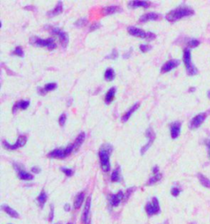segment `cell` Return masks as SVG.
<instances>
[{"mask_svg":"<svg viewBox=\"0 0 210 224\" xmlns=\"http://www.w3.org/2000/svg\"><path fill=\"white\" fill-rule=\"evenodd\" d=\"M151 5V3L148 1H130L128 3V7L130 8H148Z\"/></svg>","mask_w":210,"mask_h":224,"instance_id":"obj_15","label":"cell"},{"mask_svg":"<svg viewBox=\"0 0 210 224\" xmlns=\"http://www.w3.org/2000/svg\"><path fill=\"white\" fill-rule=\"evenodd\" d=\"M123 199H125V195L122 191H118V193L113 194L111 196L110 198V204L113 207H117L120 205L121 201Z\"/></svg>","mask_w":210,"mask_h":224,"instance_id":"obj_13","label":"cell"},{"mask_svg":"<svg viewBox=\"0 0 210 224\" xmlns=\"http://www.w3.org/2000/svg\"><path fill=\"white\" fill-rule=\"evenodd\" d=\"M26 142H27V138H26V136L22 135H19V136H18L17 141H16V143H15L14 145L9 144L7 140H3L2 145H3V148L7 149L15 150V149H17L23 147V146L26 144Z\"/></svg>","mask_w":210,"mask_h":224,"instance_id":"obj_8","label":"cell"},{"mask_svg":"<svg viewBox=\"0 0 210 224\" xmlns=\"http://www.w3.org/2000/svg\"><path fill=\"white\" fill-rule=\"evenodd\" d=\"M51 32L56 35V36L58 37L59 40H60V43L63 48H66L68 45V42H69V36L67 33L64 32L63 31H62L61 29L57 28V27H53L51 29Z\"/></svg>","mask_w":210,"mask_h":224,"instance_id":"obj_11","label":"cell"},{"mask_svg":"<svg viewBox=\"0 0 210 224\" xmlns=\"http://www.w3.org/2000/svg\"><path fill=\"white\" fill-rule=\"evenodd\" d=\"M139 107H140V104H135L133 106H132V108H131L127 112H125L123 114V116L122 117V122H127V121L129 120V118H131V116H132V115L139 109Z\"/></svg>","mask_w":210,"mask_h":224,"instance_id":"obj_21","label":"cell"},{"mask_svg":"<svg viewBox=\"0 0 210 224\" xmlns=\"http://www.w3.org/2000/svg\"><path fill=\"white\" fill-rule=\"evenodd\" d=\"M116 91H117L116 87H112L107 92L106 95H105V100H104L107 104H109L110 103H112V101H113L115 95H116Z\"/></svg>","mask_w":210,"mask_h":224,"instance_id":"obj_26","label":"cell"},{"mask_svg":"<svg viewBox=\"0 0 210 224\" xmlns=\"http://www.w3.org/2000/svg\"><path fill=\"white\" fill-rule=\"evenodd\" d=\"M66 120H67V115L66 113H62L58 118V123L61 126H63L66 123Z\"/></svg>","mask_w":210,"mask_h":224,"instance_id":"obj_35","label":"cell"},{"mask_svg":"<svg viewBox=\"0 0 210 224\" xmlns=\"http://www.w3.org/2000/svg\"><path fill=\"white\" fill-rule=\"evenodd\" d=\"M30 106L29 100H20L14 104L12 108V112H16L17 110H25Z\"/></svg>","mask_w":210,"mask_h":224,"instance_id":"obj_20","label":"cell"},{"mask_svg":"<svg viewBox=\"0 0 210 224\" xmlns=\"http://www.w3.org/2000/svg\"><path fill=\"white\" fill-rule=\"evenodd\" d=\"M16 169H17V175H18L19 179L23 180V181H31V180H33V175L30 173V172L24 171L23 169H21V168H16Z\"/></svg>","mask_w":210,"mask_h":224,"instance_id":"obj_22","label":"cell"},{"mask_svg":"<svg viewBox=\"0 0 210 224\" xmlns=\"http://www.w3.org/2000/svg\"><path fill=\"white\" fill-rule=\"evenodd\" d=\"M199 45V41L198 40V39H192L189 41V43H188V48H196V47H198Z\"/></svg>","mask_w":210,"mask_h":224,"instance_id":"obj_34","label":"cell"},{"mask_svg":"<svg viewBox=\"0 0 210 224\" xmlns=\"http://www.w3.org/2000/svg\"><path fill=\"white\" fill-rule=\"evenodd\" d=\"M180 64L179 60L177 59H171V60H168V62H165L164 64L162 65V68H161V72L162 73H167L171 72L172 70L175 69L176 67H177Z\"/></svg>","mask_w":210,"mask_h":224,"instance_id":"obj_12","label":"cell"},{"mask_svg":"<svg viewBox=\"0 0 210 224\" xmlns=\"http://www.w3.org/2000/svg\"><path fill=\"white\" fill-rule=\"evenodd\" d=\"M118 53L117 52V50H116V49H113V50L112 51V53H110V54H108V56H106V59H116L117 58H118Z\"/></svg>","mask_w":210,"mask_h":224,"instance_id":"obj_38","label":"cell"},{"mask_svg":"<svg viewBox=\"0 0 210 224\" xmlns=\"http://www.w3.org/2000/svg\"><path fill=\"white\" fill-rule=\"evenodd\" d=\"M181 129H182V125L179 122H175L171 124L170 126V132H171L172 138L175 140L178 138L181 133Z\"/></svg>","mask_w":210,"mask_h":224,"instance_id":"obj_14","label":"cell"},{"mask_svg":"<svg viewBox=\"0 0 210 224\" xmlns=\"http://www.w3.org/2000/svg\"><path fill=\"white\" fill-rule=\"evenodd\" d=\"M87 23V20L85 18H81V19L78 20L76 22V25L79 26V27H81V26H84L85 25H86Z\"/></svg>","mask_w":210,"mask_h":224,"instance_id":"obj_39","label":"cell"},{"mask_svg":"<svg viewBox=\"0 0 210 224\" xmlns=\"http://www.w3.org/2000/svg\"><path fill=\"white\" fill-rule=\"evenodd\" d=\"M47 199H48V196L44 191H41L40 194L38 196V197H37V202H38V204L41 208L44 207V205L47 201Z\"/></svg>","mask_w":210,"mask_h":224,"instance_id":"obj_29","label":"cell"},{"mask_svg":"<svg viewBox=\"0 0 210 224\" xmlns=\"http://www.w3.org/2000/svg\"><path fill=\"white\" fill-rule=\"evenodd\" d=\"M112 151V147L110 145H105L98 152V156L100 160V165L102 170L104 172H108L111 170L110 164V155Z\"/></svg>","mask_w":210,"mask_h":224,"instance_id":"obj_2","label":"cell"},{"mask_svg":"<svg viewBox=\"0 0 210 224\" xmlns=\"http://www.w3.org/2000/svg\"><path fill=\"white\" fill-rule=\"evenodd\" d=\"M140 49L142 53H147V52H148L151 49V46H149L148 45H140Z\"/></svg>","mask_w":210,"mask_h":224,"instance_id":"obj_37","label":"cell"},{"mask_svg":"<svg viewBox=\"0 0 210 224\" xmlns=\"http://www.w3.org/2000/svg\"><path fill=\"white\" fill-rule=\"evenodd\" d=\"M64 210L66 212H69L71 210V205L69 204H66L64 205Z\"/></svg>","mask_w":210,"mask_h":224,"instance_id":"obj_44","label":"cell"},{"mask_svg":"<svg viewBox=\"0 0 210 224\" xmlns=\"http://www.w3.org/2000/svg\"><path fill=\"white\" fill-rule=\"evenodd\" d=\"M85 193L84 192H80V193L76 196L75 198V200H74V203H73V205H74V208L75 209H79L81 208V206L83 204V202L85 200Z\"/></svg>","mask_w":210,"mask_h":224,"instance_id":"obj_27","label":"cell"},{"mask_svg":"<svg viewBox=\"0 0 210 224\" xmlns=\"http://www.w3.org/2000/svg\"><path fill=\"white\" fill-rule=\"evenodd\" d=\"M31 43L33 45L39 46V47H44L47 48L49 50H53L57 48V45L55 40L53 38H48V39H40L38 37H33L31 39Z\"/></svg>","mask_w":210,"mask_h":224,"instance_id":"obj_6","label":"cell"},{"mask_svg":"<svg viewBox=\"0 0 210 224\" xmlns=\"http://www.w3.org/2000/svg\"><path fill=\"white\" fill-rule=\"evenodd\" d=\"M171 193H172V196H175V197H177V196H178L180 195V193H181V191H180L179 188L173 187L172 189Z\"/></svg>","mask_w":210,"mask_h":224,"instance_id":"obj_40","label":"cell"},{"mask_svg":"<svg viewBox=\"0 0 210 224\" xmlns=\"http://www.w3.org/2000/svg\"><path fill=\"white\" fill-rule=\"evenodd\" d=\"M67 224H72V222H68V223H67Z\"/></svg>","mask_w":210,"mask_h":224,"instance_id":"obj_49","label":"cell"},{"mask_svg":"<svg viewBox=\"0 0 210 224\" xmlns=\"http://www.w3.org/2000/svg\"><path fill=\"white\" fill-rule=\"evenodd\" d=\"M120 10V8L118 6H108L106 8H104L102 9V14L104 16H108V15H112L118 12Z\"/></svg>","mask_w":210,"mask_h":224,"instance_id":"obj_25","label":"cell"},{"mask_svg":"<svg viewBox=\"0 0 210 224\" xmlns=\"http://www.w3.org/2000/svg\"><path fill=\"white\" fill-rule=\"evenodd\" d=\"M2 209L3 211H4L8 215H9L11 218H13V219H18L20 217L19 213H17V211L14 209H12L11 208L10 206L7 205H2Z\"/></svg>","mask_w":210,"mask_h":224,"instance_id":"obj_23","label":"cell"},{"mask_svg":"<svg viewBox=\"0 0 210 224\" xmlns=\"http://www.w3.org/2000/svg\"><path fill=\"white\" fill-rule=\"evenodd\" d=\"M57 224H61V223H57Z\"/></svg>","mask_w":210,"mask_h":224,"instance_id":"obj_50","label":"cell"},{"mask_svg":"<svg viewBox=\"0 0 210 224\" xmlns=\"http://www.w3.org/2000/svg\"><path fill=\"white\" fill-rule=\"evenodd\" d=\"M159 14H158L156 12H148V13L142 15L140 17L139 21H140V23H145L149 22V21H157V20L159 19Z\"/></svg>","mask_w":210,"mask_h":224,"instance_id":"obj_17","label":"cell"},{"mask_svg":"<svg viewBox=\"0 0 210 224\" xmlns=\"http://www.w3.org/2000/svg\"><path fill=\"white\" fill-rule=\"evenodd\" d=\"M54 218V209L52 205H50V212H49V222H52Z\"/></svg>","mask_w":210,"mask_h":224,"instance_id":"obj_41","label":"cell"},{"mask_svg":"<svg viewBox=\"0 0 210 224\" xmlns=\"http://www.w3.org/2000/svg\"><path fill=\"white\" fill-rule=\"evenodd\" d=\"M128 33L132 36L138 37L141 39H145L148 40H153L156 38V35L153 32H147L140 28H137L135 26H129L127 28Z\"/></svg>","mask_w":210,"mask_h":224,"instance_id":"obj_5","label":"cell"},{"mask_svg":"<svg viewBox=\"0 0 210 224\" xmlns=\"http://www.w3.org/2000/svg\"><path fill=\"white\" fill-rule=\"evenodd\" d=\"M90 207H91V197L89 196L87 198L86 201H85V207H84V211H83V213H82V222H85L90 219L89 218V215H90Z\"/></svg>","mask_w":210,"mask_h":224,"instance_id":"obj_16","label":"cell"},{"mask_svg":"<svg viewBox=\"0 0 210 224\" xmlns=\"http://www.w3.org/2000/svg\"><path fill=\"white\" fill-rule=\"evenodd\" d=\"M99 26H100V24H99V23H95V24H93V25L90 26V31H95V30L99 28Z\"/></svg>","mask_w":210,"mask_h":224,"instance_id":"obj_42","label":"cell"},{"mask_svg":"<svg viewBox=\"0 0 210 224\" xmlns=\"http://www.w3.org/2000/svg\"><path fill=\"white\" fill-rule=\"evenodd\" d=\"M153 173H154V176H152L151 178L148 180L147 185L148 186L153 185L154 183L159 182L160 180H161V178H162V174L159 172V168H158V166L154 167V168H153Z\"/></svg>","mask_w":210,"mask_h":224,"instance_id":"obj_18","label":"cell"},{"mask_svg":"<svg viewBox=\"0 0 210 224\" xmlns=\"http://www.w3.org/2000/svg\"><path fill=\"white\" fill-rule=\"evenodd\" d=\"M183 61L189 76H195L198 74V69L191 61V51L190 48H185L183 52Z\"/></svg>","mask_w":210,"mask_h":224,"instance_id":"obj_3","label":"cell"},{"mask_svg":"<svg viewBox=\"0 0 210 224\" xmlns=\"http://www.w3.org/2000/svg\"><path fill=\"white\" fill-rule=\"evenodd\" d=\"M12 54H13V55H16V56L23 58V57H24V51H23L22 48L21 46H17V48H15V50L12 52Z\"/></svg>","mask_w":210,"mask_h":224,"instance_id":"obj_33","label":"cell"},{"mask_svg":"<svg viewBox=\"0 0 210 224\" xmlns=\"http://www.w3.org/2000/svg\"><path fill=\"white\" fill-rule=\"evenodd\" d=\"M161 211L159 201L156 197H154L152 202H148L145 205V212L148 216H153L158 214Z\"/></svg>","mask_w":210,"mask_h":224,"instance_id":"obj_7","label":"cell"},{"mask_svg":"<svg viewBox=\"0 0 210 224\" xmlns=\"http://www.w3.org/2000/svg\"><path fill=\"white\" fill-rule=\"evenodd\" d=\"M145 135L146 137L148 138V142H147V143L141 148V149H140V153H141L142 155L145 154L146 152L148 151V149L150 148V146L153 145L154 140H155V137H156L155 132H154V130H153L151 127H149V128H148L146 130Z\"/></svg>","mask_w":210,"mask_h":224,"instance_id":"obj_10","label":"cell"},{"mask_svg":"<svg viewBox=\"0 0 210 224\" xmlns=\"http://www.w3.org/2000/svg\"><path fill=\"white\" fill-rule=\"evenodd\" d=\"M85 139V132H81L77 135L75 141L73 142V145H74V148H75V152L77 151L81 146V145L84 143Z\"/></svg>","mask_w":210,"mask_h":224,"instance_id":"obj_24","label":"cell"},{"mask_svg":"<svg viewBox=\"0 0 210 224\" xmlns=\"http://www.w3.org/2000/svg\"><path fill=\"white\" fill-rule=\"evenodd\" d=\"M207 96H208V98L210 99V90H208L207 91Z\"/></svg>","mask_w":210,"mask_h":224,"instance_id":"obj_46","label":"cell"},{"mask_svg":"<svg viewBox=\"0 0 210 224\" xmlns=\"http://www.w3.org/2000/svg\"><path fill=\"white\" fill-rule=\"evenodd\" d=\"M195 14V11L190 7L182 6L172 10L166 14V19L169 22H176L177 21L184 18V17H191Z\"/></svg>","mask_w":210,"mask_h":224,"instance_id":"obj_1","label":"cell"},{"mask_svg":"<svg viewBox=\"0 0 210 224\" xmlns=\"http://www.w3.org/2000/svg\"><path fill=\"white\" fill-rule=\"evenodd\" d=\"M63 11V6H62V1H59L58 3H57V5L55 6V8L48 12V16L49 17H56L58 15L61 14Z\"/></svg>","mask_w":210,"mask_h":224,"instance_id":"obj_19","label":"cell"},{"mask_svg":"<svg viewBox=\"0 0 210 224\" xmlns=\"http://www.w3.org/2000/svg\"><path fill=\"white\" fill-rule=\"evenodd\" d=\"M208 112H209V111H208ZM208 112H201V113H199L198 115H196L195 117H194V118L191 119V122H190L189 127H190L191 130L199 128V126H201L202 124L205 122V119L207 118L208 115Z\"/></svg>","mask_w":210,"mask_h":224,"instance_id":"obj_9","label":"cell"},{"mask_svg":"<svg viewBox=\"0 0 210 224\" xmlns=\"http://www.w3.org/2000/svg\"><path fill=\"white\" fill-rule=\"evenodd\" d=\"M115 78V72L112 68H108L104 72V79L107 81H112Z\"/></svg>","mask_w":210,"mask_h":224,"instance_id":"obj_31","label":"cell"},{"mask_svg":"<svg viewBox=\"0 0 210 224\" xmlns=\"http://www.w3.org/2000/svg\"><path fill=\"white\" fill-rule=\"evenodd\" d=\"M40 168H39V167H37V166H35V167H33V168H31V172H34V173H39L40 172Z\"/></svg>","mask_w":210,"mask_h":224,"instance_id":"obj_43","label":"cell"},{"mask_svg":"<svg viewBox=\"0 0 210 224\" xmlns=\"http://www.w3.org/2000/svg\"><path fill=\"white\" fill-rule=\"evenodd\" d=\"M85 224H91V222H90V219H88V220L85 222Z\"/></svg>","mask_w":210,"mask_h":224,"instance_id":"obj_45","label":"cell"},{"mask_svg":"<svg viewBox=\"0 0 210 224\" xmlns=\"http://www.w3.org/2000/svg\"><path fill=\"white\" fill-rule=\"evenodd\" d=\"M206 144H207L208 147V149H209V150H210V140H208L207 143H206Z\"/></svg>","mask_w":210,"mask_h":224,"instance_id":"obj_47","label":"cell"},{"mask_svg":"<svg viewBox=\"0 0 210 224\" xmlns=\"http://www.w3.org/2000/svg\"><path fill=\"white\" fill-rule=\"evenodd\" d=\"M57 87H58V85H57L56 83H54V82L48 83V84L45 85L43 89H40V90H39V93H40L41 95H45V93H48L49 92V91H52V90H56Z\"/></svg>","mask_w":210,"mask_h":224,"instance_id":"obj_28","label":"cell"},{"mask_svg":"<svg viewBox=\"0 0 210 224\" xmlns=\"http://www.w3.org/2000/svg\"><path fill=\"white\" fill-rule=\"evenodd\" d=\"M190 91H195V88H191V89H190Z\"/></svg>","mask_w":210,"mask_h":224,"instance_id":"obj_48","label":"cell"},{"mask_svg":"<svg viewBox=\"0 0 210 224\" xmlns=\"http://www.w3.org/2000/svg\"><path fill=\"white\" fill-rule=\"evenodd\" d=\"M61 170L63 173L67 176H72L73 174V170L72 169H71V168H61Z\"/></svg>","mask_w":210,"mask_h":224,"instance_id":"obj_36","label":"cell"},{"mask_svg":"<svg viewBox=\"0 0 210 224\" xmlns=\"http://www.w3.org/2000/svg\"><path fill=\"white\" fill-rule=\"evenodd\" d=\"M198 178H199V182L201 183L202 186H204L206 188H210V180L204 176L203 174H198Z\"/></svg>","mask_w":210,"mask_h":224,"instance_id":"obj_32","label":"cell"},{"mask_svg":"<svg viewBox=\"0 0 210 224\" xmlns=\"http://www.w3.org/2000/svg\"><path fill=\"white\" fill-rule=\"evenodd\" d=\"M75 152V148L72 144H70L65 149H56L53 151H51L48 154V156L52 159H62L67 158L68 155H70L72 153Z\"/></svg>","mask_w":210,"mask_h":224,"instance_id":"obj_4","label":"cell"},{"mask_svg":"<svg viewBox=\"0 0 210 224\" xmlns=\"http://www.w3.org/2000/svg\"><path fill=\"white\" fill-rule=\"evenodd\" d=\"M121 178H122V176H121L120 168H115L114 170L112 171V175H111V181L112 182H120Z\"/></svg>","mask_w":210,"mask_h":224,"instance_id":"obj_30","label":"cell"}]
</instances>
